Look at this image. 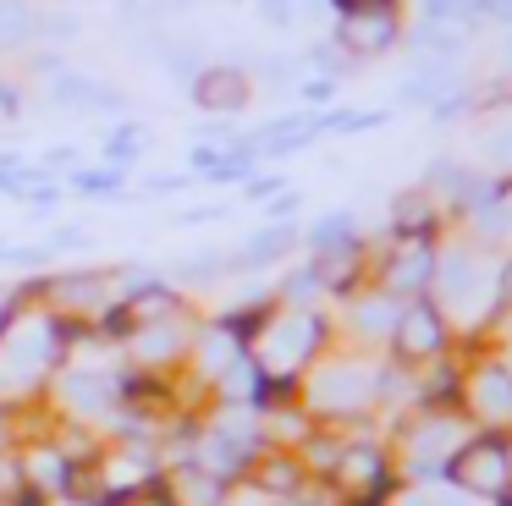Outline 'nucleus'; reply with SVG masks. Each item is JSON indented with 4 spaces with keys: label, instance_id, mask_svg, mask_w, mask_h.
Segmentation results:
<instances>
[{
    "label": "nucleus",
    "instance_id": "f257e3e1",
    "mask_svg": "<svg viewBox=\"0 0 512 506\" xmlns=\"http://www.w3.org/2000/svg\"><path fill=\"white\" fill-rule=\"evenodd\" d=\"M452 484H463L468 495H507L512 490V451L501 446L496 435L485 440H468L452 462H446Z\"/></svg>",
    "mask_w": 512,
    "mask_h": 506
},
{
    "label": "nucleus",
    "instance_id": "f03ea898",
    "mask_svg": "<svg viewBox=\"0 0 512 506\" xmlns=\"http://www.w3.org/2000/svg\"><path fill=\"white\" fill-rule=\"evenodd\" d=\"M391 341H397V352L402 358H435V352L446 347V319L435 314L430 303H413V308H402L397 314V330H391Z\"/></svg>",
    "mask_w": 512,
    "mask_h": 506
},
{
    "label": "nucleus",
    "instance_id": "7ed1b4c3",
    "mask_svg": "<svg viewBox=\"0 0 512 506\" xmlns=\"http://www.w3.org/2000/svg\"><path fill=\"white\" fill-rule=\"evenodd\" d=\"M336 484H342L347 495H364L358 506H375L380 490H386V462H380V451L375 446L342 451V462H336Z\"/></svg>",
    "mask_w": 512,
    "mask_h": 506
},
{
    "label": "nucleus",
    "instance_id": "20e7f679",
    "mask_svg": "<svg viewBox=\"0 0 512 506\" xmlns=\"http://www.w3.org/2000/svg\"><path fill=\"white\" fill-rule=\"evenodd\" d=\"M193 99H199L204 110H243L248 105V77L237 72V66H210V72L193 77Z\"/></svg>",
    "mask_w": 512,
    "mask_h": 506
},
{
    "label": "nucleus",
    "instance_id": "39448f33",
    "mask_svg": "<svg viewBox=\"0 0 512 506\" xmlns=\"http://www.w3.org/2000/svg\"><path fill=\"white\" fill-rule=\"evenodd\" d=\"M342 44H347V50H358V55L391 50V44H397V17H391V11H347Z\"/></svg>",
    "mask_w": 512,
    "mask_h": 506
},
{
    "label": "nucleus",
    "instance_id": "423d86ee",
    "mask_svg": "<svg viewBox=\"0 0 512 506\" xmlns=\"http://www.w3.org/2000/svg\"><path fill=\"white\" fill-rule=\"evenodd\" d=\"M320 341V319H309V314H298V319H287V325H276L270 330V352H265V363L276 374H287L292 363L303 358V352Z\"/></svg>",
    "mask_w": 512,
    "mask_h": 506
},
{
    "label": "nucleus",
    "instance_id": "0eeeda50",
    "mask_svg": "<svg viewBox=\"0 0 512 506\" xmlns=\"http://www.w3.org/2000/svg\"><path fill=\"white\" fill-rule=\"evenodd\" d=\"M474 407L485 424H512V369L490 363L474 374Z\"/></svg>",
    "mask_w": 512,
    "mask_h": 506
},
{
    "label": "nucleus",
    "instance_id": "6e6552de",
    "mask_svg": "<svg viewBox=\"0 0 512 506\" xmlns=\"http://www.w3.org/2000/svg\"><path fill=\"white\" fill-rule=\"evenodd\" d=\"M314 402L331 407V413H347V407L369 402V374H353V369H331L320 385H314Z\"/></svg>",
    "mask_w": 512,
    "mask_h": 506
},
{
    "label": "nucleus",
    "instance_id": "1a4fd4ad",
    "mask_svg": "<svg viewBox=\"0 0 512 506\" xmlns=\"http://www.w3.org/2000/svg\"><path fill=\"white\" fill-rule=\"evenodd\" d=\"M248 457H254V446H243V440L226 435V429H221V435H210V440L199 446V468L215 473V479H232V473H243Z\"/></svg>",
    "mask_w": 512,
    "mask_h": 506
},
{
    "label": "nucleus",
    "instance_id": "9d476101",
    "mask_svg": "<svg viewBox=\"0 0 512 506\" xmlns=\"http://www.w3.org/2000/svg\"><path fill=\"white\" fill-rule=\"evenodd\" d=\"M171 506H226V479H215V473H204L199 462H193V468H182L177 484H171Z\"/></svg>",
    "mask_w": 512,
    "mask_h": 506
},
{
    "label": "nucleus",
    "instance_id": "9b49d317",
    "mask_svg": "<svg viewBox=\"0 0 512 506\" xmlns=\"http://www.w3.org/2000/svg\"><path fill=\"white\" fill-rule=\"evenodd\" d=\"M430 275H435V259L424 248V237H413V248L402 259H391L386 281H391V292H419V286H430Z\"/></svg>",
    "mask_w": 512,
    "mask_h": 506
},
{
    "label": "nucleus",
    "instance_id": "f8f14e48",
    "mask_svg": "<svg viewBox=\"0 0 512 506\" xmlns=\"http://www.w3.org/2000/svg\"><path fill=\"white\" fill-rule=\"evenodd\" d=\"M67 479H72V468H67V457H61V451H34V457H28V468H23L28 490H67Z\"/></svg>",
    "mask_w": 512,
    "mask_h": 506
},
{
    "label": "nucleus",
    "instance_id": "ddd939ff",
    "mask_svg": "<svg viewBox=\"0 0 512 506\" xmlns=\"http://www.w3.org/2000/svg\"><path fill=\"white\" fill-rule=\"evenodd\" d=\"M292 226H270V231H254V242H248L243 253H237V270H254V264H270V259H281V253L292 248Z\"/></svg>",
    "mask_w": 512,
    "mask_h": 506
},
{
    "label": "nucleus",
    "instance_id": "4468645a",
    "mask_svg": "<svg viewBox=\"0 0 512 506\" xmlns=\"http://www.w3.org/2000/svg\"><path fill=\"white\" fill-rule=\"evenodd\" d=\"M435 275H441V297H446V303H463V297L474 292V281H479V264L468 259V253H452Z\"/></svg>",
    "mask_w": 512,
    "mask_h": 506
},
{
    "label": "nucleus",
    "instance_id": "2eb2a0df",
    "mask_svg": "<svg viewBox=\"0 0 512 506\" xmlns=\"http://www.w3.org/2000/svg\"><path fill=\"white\" fill-rule=\"evenodd\" d=\"M111 391H116V385L105 380V374H72V380H67V396H72V407H89V413H100V407H111Z\"/></svg>",
    "mask_w": 512,
    "mask_h": 506
},
{
    "label": "nucleus",
    "instance_id": "dca6fc26",
    "mask_svg": "<svg viewBox=\"0 0 512 506\" xmlns=\"http://www.w3.org/2000/svg\"><path fill=\"white\" fill-rule=\"evenodd\" d=\"M391 220H397V231H402V237H424V231H430V198H424V193L397 198Z\"/></svg>",
    "mask_w": 512,
    "mask_h": 506
},
{
    "label": "nucleus",
    "instance_id": "f3484780",
    "mask_svg": "<svg viewBox=\"0 0 512 506\" xmlns=\"http://www.w3.org/2000/svg\"><path fill=\"white\" fill-rule=\"evenodd\" d=\"M34 33V17H28L23 0H0V50H12Z\"/></svg>",
    "mask_w": 512,
    "mask_h": 506
},
{
    "label": "nucleus",
    "instance_id": "a211bd4d",
    "mask_svg": "<svg viewBox=\"0 0 512 506\" xmlns=\"http://www.w3.org/2000/svg\"><path fill=\"white\" fill-rule=\"evenodd\" d=\"M347 242H358L353 215H325L320 226H314V253H325V248H347Z\"/></svg>",
    "mask_w": 512,
    "mask_h": 506
},
{
    "label": "nucleus",
    "instance_id": "6ab92c4d",
    "mask_svg": "<svg viewBox=\"0 0 512 506\" xmlns=\"http://www.w3.org/2000/svg\"><path fill=\"white\" fill-rule=\"evenodd\" d=\"M397 314L402 308H391L386 297H369V303H358V330L364 336H386V330H397Z\"/></svg>",
    "mask_w": 512,
    "mask_h": 506
},
{
    "label": "nucleus",
    "instance_id": "aec40b11",
    "mask_svg": "<svg viewBox=\"0 0 512 506\" xmlns=\"http://www.w3.org/2000/svg\"><path fill=\"white\" fill-rule=\"evenodd\" d=\"M177 347L182 341H171V330H144V336H138V358H149V363L177 358Z\"/></svg>",
    "mask_w": 512,
    "mask_h": 506
},
{
    "label": "nucleus",
    "instance_id": "412c9836",
    "mask_svg": "<svg viewBox=\"0 0 512 506\" xmlns=\"http://www.w3.org/2000/svg\"><path fill=\"white\" fill-rule=\"evenodd\" d=\"M56 99H61V105H94V99H105V94H100L94 83H83V77H61V83H56Z\"/></svg>",
    "mask_w": 512,
    "mask_h": 506
},
{
    "label": "nucleus",
    "instance_id": "4be33fe9",
    "mask_svg": "<svg viewBox=\"0 0 512 506\" xmlns=\"http://www.w3.org/2000/svg\"><path fill=\"white\" fill-rule=\"evenodd\" d=\"M78 187H83V193H111V187H116V176H111V171H94V176L83 171V176H78Z\"/></svg>",
    "mask_w": 512,
    "mask_h": 506
},
{
    "label": "nucleus",
    "instance_id": "5701e85b",
    "mask_svg": "<svg viewBox=\"0 0 512 506\" xmlns=\"http://www.w3.org/2000/svg\"><path fill=\"white\" fill-rule=\"evenodd\" d=\"M259 11H265L270 22H292V6H287V0H259Z\"/></svg>",
    "mask_w": 512,
    "mask_h": 506
},
{
    "label": "nucleus",
    "instance_id": "b1692460",
    "mask_svg": "<svg viewBox=\"0 0 512 506\" xmlns=\"http://www.w3.org/2000/svg\"><path fill=\"white\" fill-rule=\"evenodd\" d=\"M336 6H342V11H386L391 0H336Z\"/></svg>",
    "mask_w": 512,
    "mask_h": 506
},
{
    "label": "nucleus",
    "instance_id": "393cba45",
    "mask_svg": "<svg viewBox=\"0 0 512 506\" xmlns=\"http://www.w3.org/2000/svg\"><path fill=\"white\" fill-rule=\"evenodd\" d=\"M490 154H496V160H512V132H501V138L490 143Z\"/></svg>",
    "mask_w": 512,
    "mask_h": 506
},
{
    "label": "nucleus",
    "instance_id": "a878e982",
    "mask_svg": "<svg viewBox=\"0 0 512 506\" xmlns=\"http://www.w3.org/2000/svg\"><path fill=\"white\" fill-rule=\"evenodd\" d=\"M133 506H171V501H166V495H160V490H149V495H138Z\"/></svg>",
    "mask_w": 512,
    "mask_h": 506
},
{
    "label": "nucleus",
    "instance_id": "bb28decb",
    "mask_svg": "<svg viewBox=\"0 0 512 506\" xmlns=\"http://www.w3.org/2000/svg\"><path fill=\"white\" fill-rule=\"evenodd\" d=\"M501 303H512V264L501 270Z\"/></svg>",
    "mask_w": 512,
    "mask_h": 506
},
{
    "label": "nucleus",
    "instance_id": "cd10ccee",
    "mask_svg": "<svg viewBox=\"0 0 512 506\" xmlns=\"http://www.w3.org/2000/svg\"><path fill=\"white\" fill-rule=\"evenodd\" d=\"M17 99H12V88H0V110H12Z\"/></svg>",
    "mask_w": 512,
    "mask_h": 506
},
{
    "label": "nucleus",
    "instance_id": "c85d7f7f",
    "mask_svg": "<svg viewBox=\"0 0 512 506\" xmlns=\"http://www.w3.org/2000/svg\"><path fill=\"white\" fill-rule=\"evenodd\" d=\"M435 506H463V501H435Z\"/></svg>",
    "mask_w": 512,
    "mask_h": 506
},
{
    "label": "nucleus",
    "instance_id": "c756f323",
    "mask_svg": "<svg viewBox=\"0 0 512 506\" xmlns=\"http://www.w3.org/2000/svg\"><path fill=\"white\" fill-rule=\"evenodd\" d=\"M0 440H6V424H0Z\"/></svg>",
    "mask_w": 512,
    "mask_h": 506
}]
</instances>
